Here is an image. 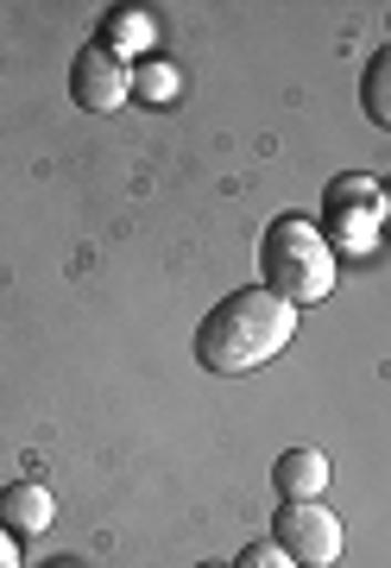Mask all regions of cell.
<instances>
[{"instance_id":"6da1fadb","label":"cell","mask_w":391,"mask_h":568,"mask_svg":"<svg viewBox=\"0 0 391 568\" xmlns=\"http://www.w3.org/2000/svg\"><path fill=\"white\" fill-rule=\"evenodd\" d=\"M290 342H297V310L285 297H271L266 284H247V291H227L196 323V366L240 379V373L271 366Z\"/></svg>"},{"instance_id":"7a4b0ae2","label":"cell","mask_w":391,"mask_h":568,"mask_svg":"<svg viewBox=\"0 0 391 568\" xmlns=\"http://www.w3.org/2000/svg\"><path fill=\"white\" fill-rule=\"evenodd\" d=\"M259 284L271 297H285L290 310L322 304L335 291V246L329 234L309 222V215H271L266 234H259Z\"/></svg>"},{"instance_id":"3957f363","label":"cell","mask_w":391,"mask_h":568,"mask_svg":"<svg viewBox=\"0 0 391 568\" xmlns=\"http://www.w3.org/2000/svg\"><path fill=\"white\" fill-rule=\"evenodd\" d=\"M271 544L285 549L297 568H335L348 530H341V518H335L322 499H285L278 518H271Z\"/></svg>"},{"instance_id":"277c9868","label":"cell","mask_w":391,"mask_h":568,"mask_svg":"<svg viewBox=\"0 0 391 568\" xmlns=\"http://www.w3.org/2000/svg\"><path fill=\"white\" fill-rule=\"evenodd\" d=\"M70 102L83 108V114H121L133 102V63L114 58L102 39H89L70 63Z\"/></svg>"},{"instance_id":"5b68a950","label":"cell","mask_w":391,"mask_h":568,"mask_svg":"<svg viewBox=\"0 0 391 568\" xmlns=\"http://www.w3.org/2000/svg\"><path fill=\"white\" fill-rule=\"evenodd\" d=\"M58 525V499L39 487V480H13L0 487V530L7 537H39V530Z\"/></svg>"},{"instance_id":"8992f818","label":"cell","mask_w":391,"mask_h":568,"mask_svg":"<svg viewBox=\"0 0 391 568\" xmlns=\"http://www.w3.org/2000/svg\"><path fill=\"white\" fill-rule=\"evenodd\" d=\"M271 480L285 499H322L329 493V455L322 448H285L278 467H271Z\"/></svg>"},{"instance_id":"52a82bcc","label":"cell","mask_w":391,"mask_h":568,"mask_svg":"<svg viewBox=\"0 0 391 568\" xmlns=\"http://www.w3.org/2000/svg\"><path fill=\"white\" fill-rule=\"evenodd\" d=\"M322 209H329V222H379V215H385V190L353 171V178H335L329 183Z\"/></svg>"},{"instance_id":"ba28073f","label":"cell","mask_w":391,"mask_h":568,"mask_svg":"<svg viewBox=\"0 0 391 568\" xmlns=\"http://www.w3.org/2000/svg\"><path fill=\"white\" fill-rule=\"evenodd\" d=\"M360 114L391 133V44L367 63V70H360Z\"/></svg>"},{"instance_id":"9c48e42d","label":"cell","mask_w":391,"mask_h":568,"mask_svg":"<svg viewBox=\"0 0 391 568\" xmlns=\"http://www.w3.org/2000/svg\"><path fill=\"white\" fill-rule=\"evenodd\" d=\"M102 44L114 51V58H133V51H145V44H152V20H145L140 7H114V13H107Z\"/></svg>"},{"instance_id":"30bf717a","label":"cell","mask_w":391,"mask_h":568,"mask_svg":"<svg viewBox=\"0 0 391 568\" xmlns=\"http://www.w3.org/2000/svg\"><path fill=\"white\" fill-rule=\"evenodd\" d=\"M133 95H140V102H171V95H177V70L158 63V58L133 63Z\"/></svg>"},{"instance_id":"8fae6325","label":"cell","mask_w":391,"mask_h":568,"mask_svg":"<svg viewBox=\"0 0 391 568\" xmlns=\"http://www.w3.org/2000/svg\"><path fill=\"white\" fill-rule=\"evenodd\" d=\"M227 568H297V562H290L285 549H278V544L266 537V544H247V549H240V556H234Z\"/></svg>"},{"instance_id":"7c38bea8","label":"cell","mask_w":391,"mask_h":568,"mask_svg":"<svg viewBox=\"0 0 391 568\" xmlns=\"http://www.w3.org/2000/svg\"><path fill=\"white\" fill-rule=\"evenodd\" d=\"M0 568H20L13 562V537H7V530H0Z\"/></svg>"},{"instance_id":"4fadbf2b","label":"cell","mask_w":391,"mask_h":568,"mask_svg":"<svg viewBox=\"0 0 391 568\" xmlns=\"http://www.w3.org/2000/svg\"><path fill=\"white\" fill-rule=\"evenodd\" d=\"M44 568H83V562H44Z\"/></svg>"},{"instance_id":"5bb4252c","label":"cell","mask_w":391,"mask_h":568,"mask_svg":"<svg viewBox=\"0 0 391 568\" xmlns=\"http://www.w3.org/2000/svg\"><path fill=\"white\" fill-rule=\"evenodd\" d=\"M203 568H227V562H203Z\"/></svg>"},{"instance_id":"9a60e30c","label":"cell","mask_w":391,"mask_h":568,"mask_svg":"<svg viewBox=\"0 0 391 568\" xmlns=\"http://www.w3.org/2000/svg\"><path fill=\"white\" fill-rule=\"evenodd\" d=\"M385 209H391V203H385Z\"/></svg>"}]
</instances>
